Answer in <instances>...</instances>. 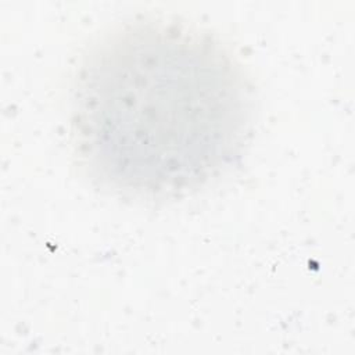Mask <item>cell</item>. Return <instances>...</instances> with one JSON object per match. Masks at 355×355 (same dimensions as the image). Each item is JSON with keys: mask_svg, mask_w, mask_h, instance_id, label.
Segmentation results:
<instances>
[{"mask_svg": "<svg viewBox=\"0 0 355 355\" xmlns=\"http://www.w3.org/2000/svg\"><path fill=\"white\" fill-rule=\"evenodd\" d=\"M252 125L241 61L211 31L173 17L111 26L72 78L73 157L119 200L168 204L197 193L239 162Z\"/></svg>", "mask_w": 355, "mask_h": 355, "instance_id": "obj_1", "label": "cell"}]
</instances>
